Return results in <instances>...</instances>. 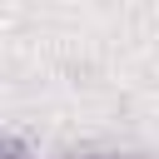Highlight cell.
Listing matches in <instances>:
<instances>
[{
    "mask_svg": "<svg viewBox=\"0 0 159 159\" xmlns=\"http://www.w3.org/2000/svg\"><path fill=\"white\" fill-rule=\"evenodd\" d=\"M5 159H20V149H15V144H10V149H5Z\"/></svg>",
    "mask_w": 159,
    "mask_h": 159,
    "instance_id": "6da1fadb",
    "label": "cell"
},
{
    "mask_svg": "<svg viewBox=\"0 0 159 159\" xmlns=\"http://www.w3.org/2000/svg\"><path fill=\"white\" fill-rule=\"evenodd\" d=\"M104 159H114V154H104Z\"/></svg>",
    "mask_w": 159,
    "mask_h": 159,
    "instance_id": "7a4b0ae2",
    "label": "cell"
}]
</instances>
